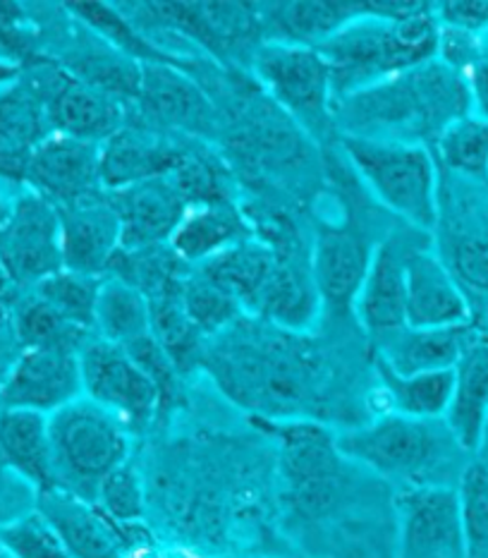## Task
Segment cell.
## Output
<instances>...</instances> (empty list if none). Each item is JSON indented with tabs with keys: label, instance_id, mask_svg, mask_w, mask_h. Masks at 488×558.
I'll list each match as a JSON object with an SVG mask.
<instances>
[{
	"label": "cell",
	"instance_id": "f907efd6",
	"mask_svg": "<svg viewBox=\"0 0 488 558\" xmlns=\"http://www.w3.org/2000/svg\"><path fill=\"white\" fill-rule=\"evenodd\" d=\"M481 336H484V338H488V324H486V329L481 331Z\"/></svg>",
	"mask_w": 488,
	"mask_h": 558
},
{
	"label": "cell",
	"instance_id": "83f0119b",
	"mask_svg": "<svg viewBox=\"0 0 488 558\" xmlns=\"http://www.w3.org/2000/svg\"><path fill=\"white\" fill-rule=\"evenodd\" d=\"M321 295L316 290L312 264H300L295 257L278 254L271 281L256 305L261 322L283 331H304L319 317Z\"/></svg>",
	"mask_w": 488,
	"mask_h": 558
},
{
	"label": "cell",
	"instance_id": "ffe728a7",
	"mask_svg": "<svg viewBox=\"0 0 488 558\" xmlns=\"http://www.w3.org/2000/svg\"><path fill=\"white\" fill-rule=\"evenodd\" d=\"M371 257L374 247L359 230L324 228L312 252V276L321 302L333 310H355Z\"/></svg>",
	"mask_w": 488,
	"mask_h": 558
},
{
	"label": "cell",
	"instance_id": "8d00e7d4",
	"mask_svg": "<svg viewBox=\"0 0 488 558\" xmlns=\"http://www.w3.org/2000/svg\"><path fill=\"white\" fill-rule=\"evenodd\" d=\"M182 305H185L190 322L197 326L202 336L223 333L244 312L237 300L230 298L223 288H218L199 271L187 274L185 283H182Z\"/></svg>",
	"mask_w": 488,
	"mask_h": 558
},
{
	"label": "cell",
	"instance_id": "52a82bcc",
	"mask_svg": "<svg viewBox=\"0 0 488 558\" xmlns=\"http://www.w3.org/2000/svg\"><path fill=\"white\" fill-rule=\"evenodd\" d=\"M254 75L297 123L326 135L333 123V82L319 48L261 41L252 53Z\"/></svg>",
	"mask_w": 488,
	"mask_h": 558
},
{
	"label": "cell",
	"instance_id": "4316f807",
	"mask_svg": "<svg viewBox=\"0 0 488 558\" xmlns=\"http://www.w3.org/2000/svg\"><path fill=\"white\" fill-rule=\"evenodd\" d=\"M65 70L72 77L89 84L120 101L122 106L137 104L142 87V65L130 56L120 53L99 34L82 24V36L65 56Z\"/></svg>",
	"mask_w": 488,
	"mask_h": 558
},
{
	"label": "cell",
	"instance_id": "4fadbf2b",
	"mask_svg": "<svg viewBox=\"0 0 488 558\" xmlns=\"http://www.w3.org/2000/svg\"><path fill=\"white\" fill-rule=\"evenodd\" d=\"M77 398L82 369L75 348L20 350L0 381V410H32L48 417Z\"/></svg>",
	"mask_w": 488,
	"mask_h": 558
},
{
	"label": "cell",
	"instance_id": "6da1fadb",
	"mask_svg": "<svg viewBox=\"0 0 488 558\" xmlns=\"http://www.w3.org/2000/svg\"><path fill=\"white\" fill-rule=\"evenodd\" d=\"M290 331L278 333L237 319L206 345L202 365L216 386L235 405L249 410L252 420L319 422L333 415L324 374L309 345H295Z\"/></svg>",
	"mask_w": 488,
	"mask_h": 558
},
{
	"label": "cell",
	"instance_id": "f35d334b",
	"mask_svg": "<svg viewBox=\"0 0 488 558\" xmlns=\"http://www.w3.org/2000/svg\"><path fill=\"white\" fill-rule=\"evenodd\" d=\"M94 504L118 525H142V520L149 513V506H146V487L137 465L130 460V463L118 468L101 484Z\"/></svg>",
	"mask_w": 488,
	"mask_h": 558
},
{
	"label": "cell",
	"instance_id": "7a4b0ae2",
	"mask_svg": "<svg viewBox=\"0 0 488 558\" xmlns=\"http://www.w3.org/2000/svg\"><path fill=\"white\" fill-rule=\"evenodd\" d=\"M472 113L465 77L429 60L333 104V123L347 137L426 144Z\"/></svg>",
	"mask_w": 488,
	"mask_h": 558
},
{
	"label": "cell",
	"instance_id": "b9f144b4",
	"mask_svg": "<svg viewBox=\"0 0 488 558\" xmlns=\"http://www.w3.org/2000/svg\"><path fill=\"white\" fill-rule=\"evenodd\" d=\"M10 5H0V60H8L12 65L27 68L34 60V41L29 32H24L17 20L20 15H8Z\"/></svg>",
	"mask_w": 488,
	"mask_h": 558
},
{
	"label": "cell",
	"instance_id": "7bdbcfd3",
	"mask_svg": "<svg viewBox=\"0 0 488 558\" xmlns=\"http://www.w3.org/2000/svg\"><path fill=\"white\" fill-rule=\"evenodd\" d=\"M465 82L472 99V113L488 118V34L481 39V51L477 60L465 72Z\"/></svg>",
	"mask_w": 488,
	"mask_h": 558
},
{
	"label": "cell",
	"instance_id": "7dc6e473",
	"mask_svg": "<svg viewBox=\"0 0 488 558\" xmlns=\"http://www.w3.org/2000/svg\"><path fill=\"white\" fill-rule=\"evenodd\" d=\"M474 458L481 460V463L488 465V420L484 424V432H481V439H479V446H477V453H474Z\"/></svg>",
	"mask_w": 488,
	"mask_h": 558
},
{
	"label": "cell",
	"instance_id": "e0dca14e",
	"mask_svg": "<svg viewBox=\"0 0 488 558\" xmlns=\"http://www.w3.org/2000/svg\"><path fill=\"white\" fill-rule=\"evenodd\" d=\"M63 269L103 278L122 250V226L108 192L60 206Z\"/></svg>",
	"mask_w": 488,
	"mask_h": 558
},
{
	"label": "cell",
	"instance_id": "ba28073f",
	"mask_svg": "<svg viewBox=\"0 0 488 558\" xmlns=\"http://www.w3.org/2000/svg\"><path fill=\"white\" fill-rule=\"evenodd\" d=\"M82 396L108 410L139 439L161 422V393L125 348L91 336L80 350Z\"/></svg>",
	"mask_w": 488,
	"mask_h": 558
},
{
	"label": "cell",
	"instance_id": "1f68e13d",
	"mask_svg": "<svg viewBox=\"0 0 488 558\" xmlns=\"http://www.w3.org/2000/svg\"><path fill=\"white\" fill-rule=\"evenodd\" d=\"M94 336L120 348L151 336L149 300L115 276L103 278L94 310Z\"/></svg>",
	"mask_w": 488,
	"mask_h": 558
},
{
	"label": "cell",
	"instance_id": "603a6c76",
	"mask_svg": "<svg viewBox=\"0 0 488 558\" xmlns=\"http://www.w3.org/2000/svg\"><path fill=\"white\" fill-rule=\"evenodd\" d=\"M252 238L242 211L230 199L190 204L168 247L187 266H202L223 250Z\"/></svg>",
	"mask_w": 488,
	"mask_h": 558
},
{
	"label": "cell",
	"instance_id": "2e32d148",
	"mask_svg": "<svg viewBox=\"0 0 488 558\" xmlns=\"http://www.w3.org/2000/svg\"><path fill=\"white\" fill-rule=\"evenodd\" d=\"M187 142L149 125L125 123L99 147V171L106 192L166 178L187 156Z\"/></svg>",
	"mask_w": 488,
	"mask_h": 558
},
{
	"label": "cell",
	"instance_id": "5bb4252c",
	"mask_svg": "<svg viewBox=\"0 0 488 558\" xmlns=\"http://www.w3.org/2000/svg\"><path fill=\"white\" fill-rule=\"evenodd\" d=\"M24 185L58 209L106 192L99 171V144L51 132L34 147Z\"/></svg>",
	"mask_w": 488,
	"mask_h": 558
},
{
	"label": "cell",
	"instance_id": "f6af8a7d",
	"mask_svg": "<svg viewBox=\"0 0 488 558\" xmlns=\"http://www.w3.org/2000/svg\"><path fill=\"white\" fill-rule=\"evenodd\" d=\"M22 293L15 288V283L10 281L8 271L3 269V264H0V305L3 307H12L15 305V300L20 298Z\"/></svg>",
	"mask_w": 488,
	"mask_h": 558
},
{
	"label": "cell",
	"instance_id": "ac0fdd59",
	"mask_svg": "<svg viewBox=\"0 0 488 558\" xmlns=\"http://www.w3.org/2000/svg\"><path fill=\"white\" fill-rule=\"evenodd\" d=\"M405 310L414 329H446L472 324L465 290L448 264L429 247H410L405 257Z\"/></svg>",
	"mask_w": 488,
	"mask_h": 558
},
{
	"label": "cell",
	"instance_id": "d6a6232c",
	"mask_svg": "<svg viewBox=\"0 0 488 558\" xmlns=\"http://www.w3.org/2000/svg\"><path fill=\"white\" fill-rule=\"evenodd\" d=\"M182 283L185 281L170 286L146 300H149L154 341L161 345L168 360L173 362L175 372H190L192 367L202 365L206 336H202L197 326L187 317L185 305H182Z\"/></svg>",
	"mask_w": 488,
	"mask_h": 558
},
{
	"label": "cell",
	"instance_id": "ab89813d",
	"mask_svg": "<svg viewBox=\"0 0 488 558\" xmlns=\"http://www.w3.org/2000/svg\"><path fill=\"white\" fill-rule=\"evenodd\" d=\"M0 547L12 558H75L36 511L0 525Z\"/></svg>",
	"mask_w": 488,
	"mask_h": 558
},
{
	"label": "cell",
	"instance_id": "bcb514c9",
	"mask_svg": "<svg viewBox=\"0 0 488 558\" xmlns=\"http://www.w3.org/2000/svg\"><path fill=\"white\" fill-rule=\"evenodd\" d=\"M22 70L20 65H12L8 60H0V89L10 87V84H15L22 77Z\"/></svg>",
	"mask_w": 488,
	"mask_h": 558
},
{
	"label": "cell",
	"instance_id": "cb8c5ba5",
	"mask_svg": "<svg viewBox=\"0 0 488 558\" xmlns=\"http://www.w3.org/2000/svg\"><path fill=\"white\" fill-rule=\"evenodd\" d=\"M0 463L34 487L36 496L53 492L48 417L32 410H0Z\"/></svg>",
	"mask_w": 488,
	"mask_h": 558
},
{
	"label": "cell",
	"instance_id": "d4e9b609",
	"mask_svg": "<svg viewBox=\"0 0 488 558\" xmlns=\"http://www.w3.org/2000/svg\"><path fill=\"white\" fill-rule=\"evenodd\" d=\"M366 12V3H266L259 5L264 41L321 46L326 39Z\"/></svg>",
	"mask_w": 488,
	"mask_h": 558
},
{
	"label": "cell",
	"instance_id": "277c9868",
	"mask_svg": "<svg viewBox=\"0 0 488 558\" xmlns=\"http://www.w3.org/2000/svg\"><path fill=\"white\" fill-rule=\"evenodd\" d=\"M438 34L434 3L402 17L381 15L374 3H366L364 15L316 46L331 70L333 104L436 60Z\"/></svg>",
	"mask_w": 488,
	"mask_h": 558
},
{
	"label": "cell",
	"instance_id": "30bf717a",
	"mask_svg": "<svg viewBox=\"0 0 488 558\" xmlns=\"http://www.w3.org/2000/svg\"><path fill=\"white\" fill-rule=\"evenodd\" d=\"M24 75L41 89L48 125L58 135L101 147L127 123V106L72 77L65 68L34 60L32 65L24 68Z\"/></svg>",
	"mask_w": 488,
	"mask_h": 558
},
{
	"label": "cell",
	"instance_id": "3957f363",
	"mask_svg": "<svg viewBox=\"0 0 488 558\" xmlns=\"http://www.w3.org/2000/svg\"><path fill=\"white\" fill-rule=\"evenodd\" d=\"M352 463L400 489H457L462 472L474 460L460 446L446 420H417L383 412L335 436Z\"/></svg>",
	"mask_w": 488,
	"mask_h": 558
},
{
	"label": "cell",
	"instance_id": "7c38bea8",
	"mask_svg": "<svg viewBox=\"0 0 488 558\" xmlns=\"http://www.w3.org/2000/svg\"><path fill=\"white\" fill-rule=\"evenodd\" d=\"M395 515V558H467L457 489H400Z\"/></svg>",
	"mask_w": 488,
	"mask_h": 558
},
{
	"label": "cell",
	"instance_id": "681fc988",
	"mask_svg": "<svg viewBox=\"0 0 488 558\" xmlns=\"http://www.w3.org/2000/svg\"><path fill=\"white\" fill-rule=\"evenodd\" d=\"M0 558H12V556H10V554H8L3 547H0Z\"/></svg>",
	"mask_w": 488,
	"mask_h": 558
},
{
	"label": "cell",
	"instance_id": "e575fe53",
	"mask_svg": "<svg viewBox=\"0 0 488 558\" xmlns=\"http://www.w3.org/2000/svg\"><path fill=\"white\" fill-rule=\"evenodd\" d=\"M434 144L438 161L448 171L488 185V118L477 113L462 116Z\"/></svg>",
	"mask_w": 488,
	"mask_h": 558
},
{
	"label": "cell",
	"instance_id": "f1b7e54d",
	"mask_svg": "<svg viewBox=\"0 0 488 558\" xmlns=\"http://www.w3.org/2000/svg\"><path fill=\"white\" fill-rule=\"evenodd\" d=\"M161 10L166 22H173L185 29L192 39H199L211 51L233 53L237 44L247 46L256 34H261L259 15L252 12V5H233V3H170L154 5Z\"/></svg>",
	"mask_w": 488,
	"mask_h": 558
},
{
	"label": "cell",
	"instance_id": "836d02e7",
	"mask_svg": "<svg viewBox=\"0 0 488 558\" xmlns=\"http://www.w3.org/2000/svg\"><path fill=\"white\" fill-rule=\"evenodd\" d=\"M12 329H15V338L20 350L29 348H75L82 350V345L89 341L94 333L77 329L75 324L65 322L60 314L46 305L41 298H36L32 290L22 293L15 305L10 307Z\"/></svg>",
	"mask_w": 488,
	"mask_h": 558
},
{
	"label": "cell",
	"instance_id": "484cf974",
	"mask_svg": "<svg viewBox=\"0 0 488 558\" xmlns=\"http://www.w3.org/2000/svg\"><path fill=\"white\" fill-rule=\"evenodd\" d=\"M446 424L467 453H477L488 420V338L481 333L465 348L453 367V396Z\"/></svg>",
	"mask_w": 488,
	"mask_h": 558
},
{
	"label": "cell",
	"instance_id": "9a60e30c",
	"mask_svg": "<svg viewBox=\"0 0 488 558\" xmlns=\"http://www.w3.org/2000/svg\"><path fill=\"white\" fill-rule=\"evenodd\" d=\"M144 125L161 132H182L187 137H211L216 111L209 96L185 72L168 63L142 65L137 96Z\"/></svg>",
	"mask_w": 488,
	"mask_h": 558
},
{
	"label": "cell",
	"instance_id": "8fae6325",
	"mask_svg": "<svg viewBox=\"0 0 488 558\" xmlns=\"http://www.w3.org/2000/svg\"><path fill=\"white\" fill-rule=\"evenodd\" d=\"M39 513L75 558H127L132 551L154 544L142 525H118L99 506L53 489L36 496Z\"/></svg>",
	"mask_w": 488,
	"mask_h": 558
},
{
	"label": "cell",
	"instance_id": "c3c4849f",
	"mask_svg": "<svg viewBox=\"0 0 488 558\" xmlns=\"http://www.w3.org/2000/svg\"><path fill=\"white\" fill-rule=\"evenodd\" d=\"M12 202H15V199H8L5 194L0 192V228H3L5 221H8V216L12 211Z\"/></svg>",
	"mask_w": 488,
	"mask_h": 558
},
{
	"label": "cell",
	"instance_id": "ee69618b",
	"mask_svg": "<svg viewBox=\"0 0 488 558\" xmlns=\"http://www.w3.org/2000/svg\"><path fill=\"white\" fill-rule=\"evenodd\" d=\"M20 355V345L15 338V329H12V317H10V307L0 305V381L8 374L10 365L15 362Z\"/></svg>",
	"mask_w": 488,
	"mask_h": 558
},
{
	"label": "cell",
	"instance_id": "4dcf8cb0",
	"mask_svg": "<svg viewBox=\"0 0 488 558\" xmlns=\"http://www.w3.org/2000/svg\"><path fill=\"white\" fill-rule=\"evenodd\" d=\"M378 391L383 396L386 412H398L417 420H443L453 396V369L426 374H398L374 357Z\"/></svg>",
	"mask_w": 488,
	"mask_h": 558
},
{
	"label": "cell",
	"instance_id": "60d3db41",
	"mask_svg": "<svg viewBox=\"0 0 488 558\" xmlns=\"http://www.w3.org/2000/svg\"><path fill=\"white\" fill-rule=\"evenodd\" d=\"M434 17L441 27L488 34V0H448V3H434Z\"/></svg>",
	"mask_w": 488,
	"mask_h": 558
},
{
	"label": "cell",
	"instance_id": "7402d4cb",
	"mask_svg": "<svg viewBox=\"0 0 488 558\" xmlns=\"http://www.w3.org/2000/svg\"><path fill=\"white\" fill-rule=\"evenodd\" d=\"M479 336L474 324L446 329H414L405 326L376 343V357L398 374L446 372L457 365L465 348Z\"/></svg>",
	"mask_w": 488,
	"mask_h": 558
},
{
	"label": "cell",
	"instance_id": "74e56055",
	"mask_svg": "<svg viewBox=\"0 0 488 558\" xmlns=\"http://www.w3.org/2000/svg\"><path fill=\"white\" fill-rule=\"evenodd\" d=\"M467 558H488V465L474 458L457 482Z\"/></svg>",
	"mask_w": 488,
	"mask_h": 558
},
{
	"label": "cell",
	"instance_id": "5b68a950",
	"mask_svg": "<svg viewBox=\"0 0 488 558\" xmlns=\"http://www.w3.org/2000/svg\"><path fill=\"white\" fill-rule=\"evenodd\" d=\"M56 489L94 504L101 484L132 460V434L111 415L77 398L48 415Z\"/></svg>",
	"mask_w": 488,
	"mask_h": 558
},
{
	"label": "cell",
	"instance_id": "9c48e42d",
	"mask_svg": "<svg viewBox=\"0 0 488 558\" xmlns=\"http://www.w3.org/2000/svg\"><path fill=\"white\" fill-rule=\"evenodd\" d=\"M0 264L20 293H29L63 269L58 206L32 190H22L0 228Z\"/></svg>",
	"mask_w": 488,
	"mask_h": 558
},
{
	"label": "cell",
	"instance_id": "8992f818",
	"mask_svg": "<svg viewBox=\"0 0 488 558\" xmlns=\"http://www.w3.org/2000/svg\"><path fill=\"white\" fill-rule=\"evenodd\" d=\"M359 178L386 209L414 230L431 233L438 226V171L426 144L340 137Z\"/></svg>",
	"mask_w": 488,
	"mask_h": 558
},
{
	"label": "cell",
	"instance_id": "d6986e66",
	"mask_svg": "<svg viewBox=\"0 0 488 558\" xmlns=\"http://www.w3.org/2000/svg\"><path fill=\"white\" fill-rule=\"evenodd\" d=\"M108 199L118 211L127 252L168 245L190 206L170 175L108 192Z\"/></svg>",
	"mask_w": 488,
	"mask_h": 558
},
{
	"label": "cell",
	"instance_id": "f546056e",
	"mask_svg": "<svg viewBox=\"0 0 488 558\" xmlns=\"http://www.w3.org/2000/svg\"><path fill=\"white\" fill-rule=\"evenodd\" d=\"M276 262L278 252L273 247L247 238L223 250L221 254H216V257L206 259L202 266H197V271L218 288H223L230 298L237 300L242 310L256 312L264 288L273 276Z\"/></svg>",
	"mask_w": 488,
	"mask_h": 558
},
{
	"label": "cell",
	"instance_id": "44dd1931",
	"mask_svg": "<svg viewBox=\"0 0 488 558\" xmlns=\"http://www.w3.org/2000/svg\"><path fill=\"white\" fill-rule=\"evenodd\" d=\"M405 245H400V238H388L381 245L374 247V257L369 271L362 283L359 295L355 300V312L364 331L374 338V343L381 338L395 333L407 326L405 310Z\"/></svg>",
	"mask_w": 488,
	"mask_h": 558
},
{
	"label": "cell",
	"instance_id": "d590c367",
	"mask_svg": "<svg viewBox=\"0 0 488 558\" xmlns=\"http://www.w3.org/2000/svg\"><path fill=\"white\" fill-rule=\"evenodd\" d=\"M101 281L103 278L60 269L36 286L32 293L51 305L65 322L94 333V310Z\"/></svg>",
	"mask_w": 488,
	"mask_h": 558
}]
</instances>
